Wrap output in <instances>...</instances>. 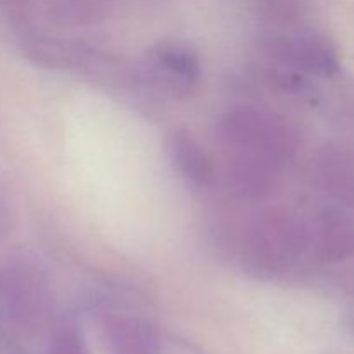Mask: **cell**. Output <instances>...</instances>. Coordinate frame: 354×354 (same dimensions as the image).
I'll return each instance as SVG.
<instances>
[{
  "mask_svg": "<svg viewBox=\"0 0 354 354\" xmlns=\"http://www.w3.org/2000/svg\"><path fill=\"white\" fill-rule=\"evenodd\" d=\"M142 69L154 88L173 97L192 93L203 78L199 54L180 40H162L152 45L145 52Z\"/></svg>",
  "mask_w": 354,
  "mask_h": 354,
  "instance_id": "cell-3",
  "label": "cell"
},
{
  "mask_svg": "<svg viewBox=\"0 0 354 354\" xmlns=\"http://www.w3.org/2000/svg\"><path fill=\"white\" fill-rule=\"evenodd\" d=\"M313 175L318 187L337 203L354 209V149L344 144H327L313 158Z\"/></svg>",
  "mask_w": 354,
  "mask_h": 354,
  "instance_id": "cell-5",
  "label": "cell"
},
{
  "mask_svg": "<svg viewBox=\"0 0 354 354\" xmlns=\"http://www.w3.org/2000/svg\"><path fill=\"white\" fill-rule=\"evenodd\" d=\"M310 242L322 261H344L354 254V221L342 209L322 211L311 230Z\"/></svg>",
  "mask_w": 354,
  "mask_h": 354,
  "instance_id": "cell-7",
  "label": "cell"
},
{
  "mask_svg": "<svg viewBox=\"0 0 354 354\" xmlns=\"http://www.w3.org/2000/svg\"><path fill=\"white\" fill-rule=\"evenodd\" d=\"M310 244V234L299 220L282 209H268L249 223L242 237L245 268L273 279L290 268Z\"/></svg>",
  "mask_w": 354,
  "mask_h": 354,
  "instance_id": "cell-2",
  "label": "cell"
},
{
  "mask_svg": "<svg viewBox=\"0 0 354 354\" xmlns=\"http://www.w3.org/2000/svg\"><path fill=\"white\" fill-rule=\"evenodd\" d=\"M169 161L176 171L199 189H211L218 180V169L209 152L189 130H173L166 140Z\"/></svg>",
  "mask_w": 354,
  "mask_h": 354,
  "instance_id": "cell-6",
  "label": "cell"
},
{
  "mask_svg": "<svg viewBox=\"0 0 354 354\" xmlns=\"http://www.w3.org/2000/svg\"><path fill=\"white\" fill-rule=\"evenodd\" d=\"M216 137L225 152V171L237 196L265 199L297 151V138L283 118L252 106H239L218 120Z\"/></svg>",
  "mask_w": 354,
  "mask_h": 354,
  "instance_id": "cell-1",
  "label": "cell"
},
{
  "mask_svg": "<svg viewBox=\"0 0 354 354\" xmlns=\"http://www.w3.org/2000/svg\"><path fill=\"white\" fill-rule=\"evenodd\" d=\"M261 48L275 64L317 76H332L341 69L334 44L313 31L273 33L263 40Z\"/></svg>",
  "mask_w": 354,
  "mask_h": 354,
  "instance_id": "cell-4",
  "label": "cell"
}]
</instances>
